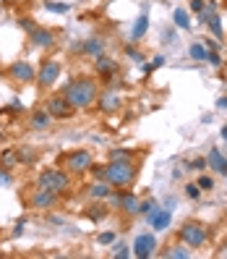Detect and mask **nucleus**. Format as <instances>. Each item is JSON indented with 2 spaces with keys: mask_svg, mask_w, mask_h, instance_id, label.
I'll return each mask as SVG.
<instances>
[{
  "mask_svg": "<svg viewBox=\"0 0 227 259\" xmlns=\"http://www.w3.org/2000/svg\"><path fill=\"white\" fill-rule=\"evenodd\" d=\"M63 97L71 102L73 110H86L92 108L99 97V89H97V81L89 79V76H79V79H73L66 84L63 89Z\"/></svg>",
  "mask_w": 227,
  "mask_h": 259,
  "instance_id": "1",
  "label": "nucleus"
},
{
  "mask_svg": "<svg viewBox=\"0 0 227 259\" xmlns=\"http://www.w3.org/2000/svg\"><path fill=\"white\" fill-rule=\"evenodd\" d=\"M136 176H139V167L133 160H110L104 165V181L112 189H131Z\"/></svg>",
  "mask_w": 227,
  "mask_h": 259,
  "instance_id": "2",
  "label": "nucleus"
},
{
  "mask_svg": "<svg viewBox=\"0 0 227 259\" xmlns=\"http://www.w3.org/2000/svg\"><path fill=\"white\" fill-rule=\"evenodd\" d=\"M71 186V176L68 170H58V167H47V170H42L37 176V189H47L52 194H66Z\"/></svg>",
  "mask_w": 227,
  "mask_h": 259,
  "instance_id": "3",
  "label": "nucleus"
},
{
  "mask_svg": "<svg viewBox=\"0 0 227 259\" xmlns=\"http://www.w3.org/2000/svg\"><path fill=\"white\" fill-rule=\"evenodd\" d=\"M178 238L186 243V246H191V249H199V246H204V243L209 241V228L206 225H201V223H183V228L178 231Z\"/></svg>",
  "mask_w": 227,
  "mask_h": 259,
  "instance_id": "4",
  "label": "nucleus"
},
{
  "mask_svg": "<svg viewBox=\"0 0 227 259\" xmlns=\"http://www.w3.org/2000/svg\"><path fill=\"white\" fill-rule=\"evenodd\" d=\"M60 162L66 165L68 173H89V165H92V155H89L86 149H73L68 152L66 157H60Z\"/></svg>",
  "mask_w": 227,
  "mask_h": 259,
  "instance_id": "5",
  "label": "nucleus"
},
{
  "mask_svg": "<svg viewBox=\"0 0 227 259\" xmlns=\"http://www.w3.org/2000/svg\"><path fill=\"white\" fill-rule=\"evenodd\" d=\"M60 71H63V66H60L58 58L42 60V66H39V71H37V81H39L42 87H52V84L60 79Z\"/></svg>",
  "mask_w": 227,
  "mask_h": 259,
  "instance_id": "6",
  "label": "nucleus"
},
{
  "mask_svg": "<svg viewBox=\"0 0 227 259\" xmlns=\"http://www.w3.org/2000/svg\"><path fill=\"white\" fill-rule=\"evenodd\" d=\"M133 256H139V259H149V256H154V249H157V238L154 233H141V236H136L133 241V246H131Z\"/></svg>",
  "mask_w": 227,
  "mask_h": 259,
  "instance_id": "7",
  "label": "nucleus"
},
{
  "mask_svg": "<svg viewBox=\"0 0 227 259\" xmlns=\"http://www.w3.org/2000/svg\"><path fill=\"white\" fill-rule=\"evenodd\" d=\"M44 110L52 115V120H63V118H68V115L73 113L71 102H68L63 95H52L47 102H44Z\"/></svg>",
  "mask_w": 227,
  "mask_h": 259,
  "instance_id": "8",
  "label": "nucleus"
},
{
  "mask_svg": "<svg viewBox=\"0 0 227 259\" xmlns=\"http://www.w3.org/2000/svg\"><path fill=\"white\" fill-rule=\"evenodd\" d=\"M94 71H97V76H99L102 81H112L115 73H118V60L102 53V55L94 58Z\"/></svg>",
  "mask_w": 227,
  "mask_h": 259,
  "instance_id": "9",
  "label": "nucleus"
},
{
  "mask_svg": "<svg viewBox=\"0 0 227 259\" xmlns=\"http://www.w3.org/2000/svg\"><path fill=\"white\" fill-rule=\"evenodd\" d=\"M8 73H11L13 81H21V84H29V81L37 79V71H34V66L29 63V60H16V63H11Z\"/></svg>",
  "mask_w": 227,
  "mask_h": 259,
  "instance_id": "10",
  "label": "nucleus"
},
{
  "mask_svg": "<svg viewBox=\"0 0 227 259\" xmlns=\"http://www.w3.org/2000/svg\"><path fill=\"white\" fill-rule=\"evenodd\" d=\"M97 105H99V110L102 113H118L120 110V105H123V100H120V95L115 92V89H107V92H102L97 97Z\"/></svg>",
  "mask_w": 227,
  "mask_h": 259,
  "instance_id": "11",
  "label": "nucleus"
},
{
  "mask_svg": "<svg viewBox=\"0 0 227 259\" xmlns=\"http://www.w3.org/2000/svg\"><path fill=\"white\" fill-rule=\"evenodd\" d=\"M146 223L154 228V231H167L170 228V223H173V212L170 209H154V212H149L146 215Z\"/></svg>",
  "mask_w": 227,
  "mask_h": 259,
  "instance_id": "12",
  "label": "nucleus"
},
{
  "mask_svg": "<svg viewBox=\"0 0 227 259\" xmlns=\"http://www.w3.org/2000/svg\"><path fill=\"white\" fill-rule=\"evenodd\" d=\"M139 204H141V199H139L133 191L120 189V207H118V209H123L126 215H139Z\"/></svg>",
  "mask_w": 227,
  "mask_h": 259,
  "instance_id": "13",
  "label": "nucleus"
},
{
  "mask_svg": "<svg viewBox=\"0 0 227 259\" xmlns=\"http://www.w3.org/2000/svg\"><path fill=\"white\" fill-rule=\"evenodd\" d=\"M55 199H58V194H52V191H47V189H37V191L32 194V199H29V204L37 207V209H47V207L55 204Z\"/></svg>",
  "mask_w": 227,
  "mask_h": 259,
  "instance_id": "14",
  "label": "nucleus"
},
{
  "mask_svg": "<svg viewBox=\"0 0 227 259\" xmlns=\"http://www.w3.org/2000/svg\"><path fill=\"white\" fill-rule=\"evenodd\" d=\"M29 39H32V45H34V48H44V50H47V48H52V45H55V34L50 32V29H42V26H37L34 32L29 34Z\"/></svg>",
  "mask_w": 227,
  "mask_h": 259,
  "instance_id": "15",
  "label": "nucleus"
},
{
  "mask_svg": "<svg viewBox=\"0 0 227 259\" xmlns=\"http://www.w3.org/2000/svg\"><path fill=\"white\" fill-rule=\"evenodd\" d=\"M104 48H107V39H104V37H89L79 50H81L84 55L97 58V55H102V53H104Z\"/></svg>",
  "mask_w": 227,
  "mask_h": 259,
  "instance_id": "16",
  "label": "nucleus"
},
{
  "mask_svg": "<svg viewBox=\"0 0 227 259\" xmlns=\"http://www.w3.org/2000/svg\"><path fill=\"white\" fill-rule=\"evenodd\" d=\"M206 165H209L214 173L227 176V157L222 155V152H219L217 147H214V149H209V155H206Z\"/></svg>",
  "mask_w": 227,
  "mask_h": 259,
  "instance_id": "17",
  "label": "nucleus"
},
{
  "mask_svg": "<svg viewBox=\"0 0 227 259\" xmlns=\"http://www.w3.org/2000/svg\"><path fill=\"white\" fill-rule=\"evenodd\" d=\"M29 126H32L34 131H47L50 126H52V115L47 113V110H34L32 113V118H29Z\"/></svg>",
  "mask_w": 227,
  "mask_h": 259,
  "instance_id": "18",
  "label": "nucleus"
},
{
  "mask_svg": "<svg viewBox=\"0 0 227 259\" xmlns=\"http://www.w3.org/2000/svg\"><path fill=\"white\" fill-rule=\"evenodd\" d=\"M86 194L92 196V199H97V202H104V199H107V196L112 194V186L102 178V181H94V184L86 189Z\"/></svg>",
  "mask_w": 227,
  "mask_h": 259,
  "instance_id": "19",
  "label": "nucleus"
},
{
  "mask_svg": "<svg viewBox=\"0 0 227 259\" xmlns=\"http://www.w3.org/2000/svg\"><path fill=\"white\" fill-rule=\"evenodd\" d=\"M146 32H149V13H141V16L133 21V29H131V42H139Z\"/></svg>",
  "mask_w": 227,
  "mask_h": 259,
  "instance_id": "20",
  "label": "nucleus"
},
{
  "mask_svg": "<svg viewBox=\"0 0 227 259\" xmlns=\"http://www.w3.org/2000/svg\"><path fill=\"white\" fill-rule=\"evenodd\" d=\"M188 256H191V246H186L183 241L173 243V246H167V251H164V259H188Z\"/></svg>",
  "mask_w": 227,
  "mask_h": 259,
  "instance_id": "21",
  "label": "nucleus"
},
{
  "mask_svg": "<svg viewBox=\"0 0 227 259\" xmlns=\"http://www.w3.org/2000/svg\"><path fill=\"white\" fill-rule=\"evenodd\" d=\"M0 165L3 167H16V165H21V155H19V149H6L3 155H0Z\"/></svg>",
  "mask_w": 227,
  "mask_h": 259,
  "instance_id": "22",
  "label": "nucleus"
},
{
  "mask_svg": "<svg viewBox=\"0 0 227 259\" xmlns=\"http://www.w3.org/2000/svg\"><path fill=\"white\" fill-rule=\"evenodd\" d=\"M173 21H175L178 29H186V32L191 29V16H188L186 8H175V11H173Z\"/></svg>",
  "mask_w": 227,
  "mask_h": 259,
  "instance_id": "23",
  "label": "nucleus"
},
{
  "mask_svg": "<svg viewBox=\"0 0 227 259\" xmlns=\"http://www.w3.org/2000/svg\"><path fill=\"white\" fill-rule=\"evenodd\" d=\"M86 218L89 220H104V218H107V207H104V202H99V204H94V207H89L86 209Z\"/></svg>",
  "mask_w": 227,
  "mask_h": 259,
  "instance_id": "24",
  "label": "nucleus"
},
{
  "mask_svg": "<svg viewBox=\"0 0 227 259\" xmlns=\"http://www.w3.org/2000/svg\"><path fill=\"white\" fill-rule=\"evenodd\" d=\"M188 55H191V60H196V63H204V60H206V48L201 42H193L188 48Z\"/></svg>",
  "mask_w": 227,
  "mask_h": 259,
  "instance_id": "25",
  "label": "nucleus"
},
{
  "mask_svg": "<svg viewBox=\"0 0 227 259\" xmlns=\"http://www.w3.org/2000/svg\"><path fill=\"white\" fill-rule=\"evenodd\" d=\"M112 256L115 259H123V256H131V246L123 241H115V246H112Z\"/></svg>",
  "mask_w": 227,
  "mask_h": 259,
  "instance_id": "26",
  "label": "nucleus"
},
{
  "mask_svg": "<svg viewBox=\"0 0 227 259\" xmlns=\"http://www.w3.org/2000/svg\"><path fill=\"white\" fill-rule=\"evenodd\" d=\"M44 8H47L50 13H60V16L71 11V6H68V3H55V0H47V3H44Z\"/></svg>",
  "mask_w": 227,
  "mask_h": 259,
  "instance_id": "27",
  "label": "nucleus"
},
{
  "mask_svg": "<svg viewBox=\"0 0 227 259\" xmlns=\"http://www.w3.org/2000/svg\"><path fill=\"white\" fill-rule=\"evenodd\" d=\"M204 63H209L211 68H222L224 60H222V55L217 50H206V60H204Z\"/></svg>",
  "mask_w": 227,
  "mask_h": 259,
  "instance_id": "28",
  "label": "nucleus"
},
{
  "mask_svg": "<svg viewBox=\"0 0 227 259\" xmlns=\"http://www.w3.org/2000/svg\"><path fill=\"white\" fill-rule=\"evenodd\" d=\"M196 184H199V189H201V191H211V189H214V178H211V176H206V173H201Z\"/></svg>",
  "mask_w": 227,
  "mask_h": 259,
  "instance_id": "29",
  "label": "nucleus"
},
{
  "mask_svg": "<svg viewBox=\"0 0 227 259\" xmlns=\"http://www.w3.org/2000/svg\"><path fill=\"white\" fill-rule=\"evenodd\" d=\"M186 167H191V170H199V173H204L209 165H206V157H196V160L186 162Z\"/></svg>",
  "mask_w": 227,
  "mask_h": 259,
  "instance_id": "30",
  "label": "nucleus"
},
{
  "mask_svg": "<svg viewBox=\"0 0 227 259\" xmlns=\"http://www.w3.org/2000/svg\"><path fill=\"white\" fill-rule=\"evenodd\" d=\"M0 186H3V189H11L13 186V176H11L8 167H0Z\"/></svg>",
  "mask_w": 227,
  "mask_h": 259,
  "instance_id": "31",
  "label": "nucleus"
},
{
  "mask_svg": "<svg viewBox=\"0 0 227 259\" xmlns=\"http://www.w3.org/2000/svg\"><path fill=\"white\" fill-rule=\"evenodd\" d=\"M154 209H157V202H154V199H146V202H141V204H139V215H144V218H146L149 212H154Z\"/></svg>",
  "mask_w": 227,
  "mask_h": 259,
  "instance_id": "32",
  "label": "nucleus"
},
{
  "mask_svg": "<svg viewBox=\"0 0 227 259\" xmlns=\"http://www.w3.org/2000/svg\"><path fill=\"white\" fill-rule=\"evenodd\" d=\"M110 160H133V155H131V149H112Z\"/></svg>",
  "mask_w": 227,
  "mask_h": 259,
  "instance_id": "33",
  "label": "nucleus"
},
{
  "mask_svg": "<svg viewBox=\"0 0 227 259\" xmlns=\"http://www.w3.org/2000/svg\"><path fill=\"white\" fill-rule=\"evenodd\" d=\"M89 173H92V178H94V181H102V178H104V165L92 162V165H89Z\"/></svg>",
  "mask_w": 227,
  "mask_h": 259,
  "instance_id": "34",
  "label": "nucleus"
},
{
  "mask_svg": "<svg viewBox=\"0 0 227 259\" xmlns=\"http://www.w3.org/2000/svg\"><path fill=\"white\" fill-rule=\"evenodd\" d=\"M186 196H188V199H199V196H201L199 184H186Z\"/></svg>",
  "mask_w": 227,
  "mask_h": 259,
  "instance_id": "35",
  "label": "nucleus"
},
{
  "mask_svg": "<svg viewBox=\"0 0 227 259\" xmlns=\"http://www.w3.org/2000/svg\"><path fill=\"white\" fill-rule=\"evenodd\" d=\"M97 241L102 243V246H110V243H115V233L112 231H104V233L97 236Z\"/></svg>",
  "mask_w": 227,
  "mask_h": 259,
  "instance_id": "36",
  "label": "nucleus"
},
{
  "mask_svg": "<svg viewBox=\"0 0 227 259\" xmlns=\"http://www.w3.org/2000/svg\"><path fill=\"white\" fill-rule=\"evenodd\" d=\"M126 55H128L131 60H136V63H141V60H144V55H141L139 50H136L133 45H126Z\"/></svg>",
  "mask_w": 227,
  "mask_h": 259,
  "instance_id": "37",
  "label": "nucleus"
},
{
  "mask_svg": "<svg viewBox=\"0 0 227 259\" xmlns=\"http://www.w3.org/2000/svg\"><path fill=\"white\" fill-rule=\"evenodd\" d=\"M19 26L24 29V32H29V34H32L34 29H37V21H32V19H19Z\"/></svg>",
  "mask_w": 227,
  "mask_h": 259,
  "instance_id": "38",
  "label": "nucleus"
},
{
  "mask_svg": "<svg viewBox=\"0 0 227 259\" xmlns=\"http://www.w3.org/2000/svg\"><path fill=\"white\" fill-rule=\"evenodd\" d=\"M6 110H8V113H21V110H24V102H21L19 97H13V100H11V105H8Z\"/></svg>",
  "mask_w": 227,
  "mask_h": 259,
  "instance_id": "39",
  "label": "nucleus"
},
{
  "mask_svg": "<svg viewBox=\"0 0 227 259\" xmlns=\"http://www.w3.org/2000/svg\"><path fill=\"white\" fill-rule=\"evenodd\" d=\"M162 42L164 45H175V32H173V29H164V32H162Z\"/></svg>",
  "mask_w": 227,
  "mask_h": 259,
  "instance_id": "40",
  "label": "nucleus"
},
{
  "mask_svg": "<svg viewBox=\"0 0 227 259\" xmlns=\"http://www.w3.org/2000/svg\"><path fill=\"white\" fill-rule=\"evenodd\" d=\"M206 8V0H191V11L193 13H201Z\"/></svg>",
  "mask_w": 227,
  "mask_h": 259,
  "instance_id": "41",
  "label": "nucleus"
},
{
  "mask_svg": "<svg viewBox=\"0 0 227 259\" xmlns=\"http://www.w3.org/2000/svg\"><path fill=\"white\" fill-rule=\"evenodd\" d=\"M24 228H26V220H19V223H16V228H13V238L24 236Z\"/></svg>",
  "mask_w": 227,
  "mask_h": 259,
  "instance_id": "42",
  "label": "nucleus"
},
{
  "mask_svg": "<svg viewBox=\"0 0 227 259\" xmlns=\"http://www.w3.org/2000/svg\"><path fill=\"white\" fill-rule=\"evenodd\" d=\"M204 48H206V50H219V39H209V37H206V39H204Z\"/></svg>",
  "mask_w": 227,
  "mask_h": 259,
  "instance_id": "43",
  "label": "nucleus"
},
{
  "mask_svg": "<svg viewBox=\"0 0 227 259\" xmlns=\"http://www.w3.org/2000/svg\"><path fill=\"white\" fill-rule=\"evenodd\" d=\"M149 66H151V71H154V68H159V66H164V58H162V55H157V58H154V60H151V63H149Z\"/></svg>",
  "mask_w": 227,
  "mask_h": 259,
  "instance_id": "44",
  "label": "nucleus"
},
{
  "mask_svg": "<svg viewBox=\"0 0 227 259\" xmlns=\"http://www.w3.org/2000/svg\"><path fill=\"white\" fill-rule=\"evenodd\" d=\"M217 108H219V110H227V95L217 100Z\"/></svg>",
  "mask_w": 227,
  "mask_h": 259,
  "instance_id": "45",
  "label": "nucleus"
},
{
  "mask_svg": "<svg viewBox=\"0 0 227 259\" xmlns=\"http://www.w3.org/2000/svg\"><path fill=\"white\" fill-rule=\"evenodd\" d=\"M6 3H11V6H21V3H29V0H6Z\"/></svg>",
  "mask_w": 227,
  "mask_h": 259,
  "instance_id": "46",
  "label": "nucleus"
},
{
  "mask_svg": "<svg viewBox=\"0 0 227 259\" xmlns=\"http://www.w3.org/2000/svg\"><path fill=\"white\" fill-rule=\"evenodd\" d=\"M219 134H222V139L227 142V126H222V131H219Z\"/></svg>",
  "mask_w": 227,
  "mask_h": 259,
  "instance_id": "47",
  "label": "nucleus"
},
{
  "mask_svg": "<svg viewBox=\"0 0 227 259\" xmlns=\"http://www.w3.org/2000/svg\"><path fill=\"white\" fill-rule=\"evenodd\" d=\"M0 167H3V165H0Z\"/></svg>",
  "mask_w": 227,
  "mask_h": 259,
  "instance_id": "48",
  "label": "nucleus"
}]
</instances>
